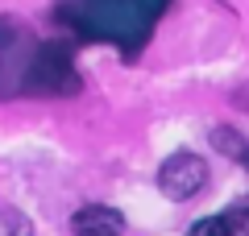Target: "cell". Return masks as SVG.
<instances>
[{"label":"cell","mask_w":249,"mask_h":236,"mask_svg":"<svg viewBox=\"0 0 249 236\" xmlns=\"http://www.w3.org/2000/svg\"><path fill=\"white\" fill-rule=\"evenodd\" d=\"M204 183H208V166H204V157H199V153H170L166 162H162V170H158L162 195L175 199V203L199 195Z\"/></svg>","instance_id":"6da1fadb"},{"label":"cell","mask_w":249,"mask_h":236,"mask_svg":"<svg viewBox=\"0 0 249 236\" xmlns=\"http://www.w3.org/2000/svg\"><path fill=\"white\" fill-rule=\"evenodd\" d=\"M121 228H124L121 211L104 207V203H88V207H79L75 219H71L75 236H121Z\"/></svg>","instance_id":"7a4b0ae2"},{"label":"cell","mask_w":249,"mask_h":236,"mask_svg":"<svg viewBox=\"0 0 249 236\" xmlns=\"http://www.w3.org/2000/svg\"><path fill=\"white\" fill-rule=\"evenodd\" d=\"M29 219L21 216L17 207H0V236H29Z\"/></svg>","instance_id":"3957f363"},{"label":"cell","mask_w":249,"mask_h":236,"mask_svg":"<svg viewBox=\"0 0 249 236\" xmlns=\"http://www.w3.org/2000/svg\"><path fill=\"white\" fill-rule=\"evenodd\" d=\"M187 236H229V224H224V216H208V219H199Z\"/></svg>","instance_id":"277c9868"},{"label":"cell","mask_w":249,"mask_h":236,"mask_svg":"<svg viewBox=\"0 0 249 236\" xmlns=\"http://www.w3.org/2000/svg\"><path fill=\"white\" fill-rule=\"evenodd\" d=\"M241 162H245V166H249V145H245V153H241Z\"/></svg>","instance_id":"5b68a950"}]
</instances>
